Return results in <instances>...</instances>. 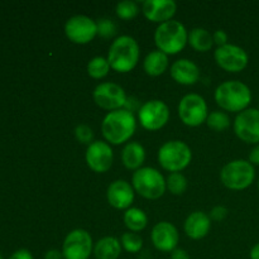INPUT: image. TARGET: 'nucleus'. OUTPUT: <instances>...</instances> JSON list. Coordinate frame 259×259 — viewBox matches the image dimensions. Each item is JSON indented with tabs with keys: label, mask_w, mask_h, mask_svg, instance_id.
I'll return each mask as SVG.
<instances>
[{
	"label": "nucleus",
	"mask_w": 259,
	"mask_h": 259,
	"mask_svg": "<svg viewBox=\"0 0 259 259\" xmlns=\"http://www.w3.org/2000/svg\"><path fill=\"white\" fill-rule=\"evenodd\" d=\"M137 128V121L133 113L126 109L110 111L106 114L101 124L104 138L110 144H123L133 137Z\"/></svg>",
	"instance_id": "nucleus-1"
},
{
	"label": "nucleus",
	"mask_w": 259,
	"mask_h": 259,
	"mask_svg": "<svg viewBox=\"0 0 259 259\" xmlns=\"http://www.w3.org/2000/svg\"><path fill=\"white\" fill-rule=\"evenodd\" d=\"M139 60V46L131 35H120L113 40L108 52L110 68L120 73L131 72Z\"/></svg>",
	"instance_id": "nucleus-2"
},
{
	"label": "nucleus",
	"mask_w": 259,
	"mask_h": 259,
	"mask_svg": "<svg viewBox=\"0 0 259 259\" xmlns=\"http://www.w3.org/2000/svg\"><path fill=\"white\" fill-rule=\"evenodd\" d=\"M215 101L224 110L242 113L252 101V91L242 81H225L215 90Z\"/></svg>",
	"instance_id": "nucleus-3"
},
{
	"label": "nucleus",
	"mask_w": 259,
	"mask_h": 259,
	"mask_svg": "<svg viewBox=\"0 0 259 259\" xmlns=\"http://www.w3.org/2000/svg\"><path fill=\"white\" fill-rule=\"evenodd\" d=\"M157 48L166 55H176L181 52L189 42V33L179 20H168L158 25L154 33Z\"/></svg>",
	"instance_id": "nucleus-4"
},
{
	"label": "nucleus",
	"mask_w": 259,
	"mask_h": 259,
	"mask_svg": "<svg viewBox=\"0 0 259 259\" xmlns=\"http://www.w3.org/2000/svg\"><path fill=\"white\" fill-rule=\"evenodd\" d=\"M133 189L142 197L148 200H157L163 196L166 191V180L159 171L152 167H142L137 169L132 177Z\"/></svg>",
	"instance_id": "nucleus-5"
},
{
	"label": "nucleus",
	"mask_w": 259,
	"mask_h": 259,
	"mask_svg": "<svg viewBox=\"0 0 259 259\" xmlns=\"http://www.w3.org/2000/svg\"><path fill=\"white\" fill-rule=\"evenodd\" d=\"M255 179L254 166L245 159H235L223 167L220 180L229 190L240 191L253 184Z\"/></svg>",
	"instance_id": "nucleus-6"
},
{
	"label": "nucleus",
	"mask_w": 259,
	"mask_h": 259,
	"mask_svg": "<svg viewBox=\"0 0 259 259\" xmlns=\"http://www.w3.org/2000/svg\"><path fill=\"white\" fill-rule=\"evenodd\" d=\"M192 159V152L185 142H166L158 151V163L166 171L180 172L186 168Z\"/></svg>",
	"instance_id": "nucleus-7"
},
{
	"label": "nucleus",
	"mask_w": 259,
	"mask_h": 259,
	"mask_svg": "<svg viewBox=\"0 0 259 259\" xmlns=\"http://www.w3.org/2000/svg\"><path fill=\"white\" fill-rule=\"evenodd\" d=\"M179 115L182 123L187 126H199L206 123L209 116L206 101L197 94L184 96L179 104Z\"/></svg>",
	"instance_id": "nucleus-8"
},
{
	"label": "nucleus",
	"mask_w": 259,
	"mask_h": 259,
	"mask_svg": "<svg viewBox=\"0 0 259 259\" xmlns=\"http://www.w3.org/2000/svg\"><path fill=\"white\" fill-rule=\"evenodd\" d=\"M93 238L86 230L75 229L62 244L63 259H89L93 253Z\"/></svg>",
	"instance_id": "nucleus-9"
},
{
	"label": "nucleus",
	"mask_w": 259,
	"mask_h": 259,
	"mask_svg": "<svg viewBox=\"0 0 259 259\" xmlns=\"http://www.w3.org/2000/svg\"><path fill=\"white\" fill-rule=\"evenodd\" d=\"M65 33L72 43L86 45L98 35V25L86 15H75L66 22Z\"/></svg>",
	"instance_id": "nucleus-10"
},
{
	"label": "nucleus",
	"mask_w": 259,
	"mask_h": 259,
	"mask_svg": "<svg viewBox=\"0 0 259 259\" xmlns=\"http://www.w3.org/2000/svg\"><path fill=\"white\" fill-rule=\"evenodd\" d=\"M141 125L147 131H158L163 128L169 119L168 106L161 100H151L141 106L138 110Z\"/></svg>",
	"instance_id": "nucleus-11"
},
{
	"label": "nucleus",
	"mask_w": 259,
	"mask_h": 259,
	"mask_svg": "<svg viewBox=\"0 0 259 259\" xmlns=\"http://www.w3.org/2000/svg\"><path fill=\"white\" fill-rule=\"evenodd\" d=\"M93 96L96 105L110 111L123 109L128 100L124 89L114 82H103L98 85L94 90Z\"/></svg>",
	"instance_id": "nucleus-12"
},
{
	"label": "nucleus",
	"mask_w": 259,
	"mask_h": 259,
	"mask_svg": "<svg viewBox=\"0 0 259 259\" xmlns=\"http://www.w3.org/2000/svg\"><path fill=\"white\" fill-rule=\"evenodd\" d=\"M214 57L219 67L228 72H240L248 65L247 52L242 47L235 45H225L218 47L214 53Z\"/></svg>",
	"instance_id": "nucleus-13"
},
{
	"label": "nucleus",
	"mask_w": 259,
	"mask_h": 259,
	"mask_svg": "<svg viewBox=\"0 0 259 259\" xmlns=\"http://www.w3.org/2000/svg\"><path fill=\"white\" fill-rule=\"evenodd\" d=\"M234 132L245 143L259 144V109H247L237 115Z\"/></svg>",
	"instance_id": "nucleus-14"
},
{
	"label": "nucleus",
	"mask_w": 259,
	"mask_h": 259,
	"mask_svg": "<svg viewBox=\"0 0 259 259\" xmlns=\"http://www.w3.org/2000/svg\"><path fill=\"white\" fill-rule=\"evenodd\" d=\"M85 158L90 169L96 174H104L110 169L114 161V153L108 143L95 141L86 149Z\"/></svg>",
	"instance_id": "nucleus-15"
},
{
	"label": "nucleus",
	"mask_w": 259,
	"mask_h": 259,
	"mask_svg": "<svg viewBox=\"0 0 259 259\" xmlns=\"http://www.w3.org/2000/svg\"><path fill=\"white\" fill-rule=\"evenodd\" d=\"M151 239L156 249L161 252H174L179 244V230L168 222H161L154 225Z\"/></svg>",
	"instance_id": "nucleus-16"
},
{
	"label": "nucleus",
	"mask_w": 259,
	"mask_h": 259,
	"mask_svg": "<svg viewBox=\"0 0 259 259\" xmlns=\"http://www.w3.org/2000/svg\"><path fill=\"white\" fill-rule=\"evenodd\" d=\"M176 10L177 5L174 0H146L142 5L144 17L159 24L172 20Z\"/></svg>",
	"instance_id": "nucleus-17"
},
{
	"label": "nucleus",
	"mask_w": 259,
	"mask_h": 259,
	"mask_svg": "<svg viewBox=\"0 0 259 259\" xmlns=\"http://www.w3.org/2000/svg\"><path fill=\"white\" fill-rule=\"evenodd\" d=\"M106 197L109 204L115 209L128 210L134 201V189L124 180H116L108 187Z\"/></svg>",
	"instance_id": "nucleus-18"
},
{
	"label": "nucleus",
	"mask_w": 259,
	"mask_h": 259,
	"mask_svg": "<svg viewBox=\"0 0 259 259\" xmlns=\"http://www.w3.org/2000/svg\"><path fill=\"white\" fill-rule=\"evenodd\" d=\"M171 77L181 85H194L200 78V70L196 63L182 58L171 66Z\"/></svg>",
	"instance_id": "nucleus-19"
},
{
	"label": "nucleus",
	"mask_w": 259,
	"mask_h": 259,
	"mask_svg": "<svg viewBox=\"0 0 259 259\" xmlns=\"http://www.w3.org/2000/svg\"><path fill=\"white\" fill-rule=\"evenodd\" d=\"M211 227V219L202 211H195L187 217L185 222V233L189 238L195 240L206 237Z\"/></svg>",
	"instance_id": "nucleus-20"
},
{
	"label": "nucleus",
	"mask_w": 259,
	"mask_h": 259,
	"mask_svg": "<svg viewBox=\"0 0 259 259\" xmlns=\"http://www.w3.org/2000/svg\"><path fill=\"white\" fill-rule=\"evenodd\" d=\"M144 159H146V151H144L143 146L137 142L128 143L121 152V161L128 169L137 171V169L142 168Z\"/></svg>",
	"instance_id": "nucleus-21"
},
{
	"label": "nucleus",
	"mask_w": 259,
	"mask_h": 259,
	"mask_svg": "<svg viewBox=\"0 0 259 259\" xmlns=\"http://www.w3.org/2000/svg\"><path fill=\"white\" fill-rule=\"evenodd\" d=\"M167 67H168V57L166 53L158 50L148 53L143 61V68L146 73L153 77L161 76L162 73L166 72Z\"/></svg>",
	"instance_id": "nucleus-22"
},
{
	"label": "nucleus",
	"mask_w": 259,
	"mask_h": 259,
	"mask_svg": "<svg viewBox=\"0 0 259 259\" xmlns=\"http://www.w3.org/2000/svg\"><path fill=\"white\" fill-rule=\"evenodd\" d=\"M121 253V244L114 237H104L94 247L96 259H118Z\"/></svg>",
	"instance_id": "nucleus-23"
},
{
	"label": "nucleus",
	"mask_w": 259,
	"mask_h": 259,
	"mask_svg": "<svg viewBox=\"0 0 259 259\" xmlns=\"http://www.w3.org/2000/svg\"><path fill=\"white\" fill-rule=\"evenodd\" d=\"M189 43L197 52H207L214 45V38L209 30L204 28H194L189 33Z\"/></svg>",
	"instance_id": "nucleus-24"
},
{
	"label": "nucleus",
	"mask_w": 259,
	"mask_h": 259,
	"mask_svg": "<svg viewBox=\"0 0 259 259\" xmlns=\"http://www.w3.org/2000/svg\"><path fill=\"white\" fill-rule=\"evenodd\" d=\"M124 223H125V227L131 232L137 233L141 232L147 227L148 218H147L146 212L143 210L138 209V207H131L124 214Z\"/></svg>",
	"instance_id": "nucleus-25"
},
{
	"label": "nucleus",
	"mask_w": 259,
	"mask_h": 259,
	"mask_svg": "<svg viewBox=\"0 0 259 259\" xmlns=\"http://www.w3.org/2000/svg\"><path fill=\"white\" fill-rule=\"evenodd\" d=\"M110 71V65L108 62V58H104L98 56L94 57L88 65V73L93 78H104Z\"/></svg>",
	"instance_id": "nucleus-26"
},
{
	"label": "nucleus",
	"mask_w": 259,
	"mask_h": 259,
	"mask_svg": "<svg viewBox=\"0 0 259 259\" xmlns=\"http://www.w3.org/2000/svg\"><path fill=\"white\" fill-rule=\"evenodd\" d=\"M206 124L211 131L224 132L230 126V118L224 111H212L207 116Z\"/></svg>",
	"instance_id": "nucleus-27"
},
{
	"label": "nucleus",
	"mask_w": 259,
	"mask_h": 259,
	"mask_svg": "<svg viewBox=\"0 0 259 259\" xmlns=\"http://www.w3.org/2000/svg\"><path fill=\"white\" fill-rule=\"evenodd\" d=\"M166 187L171 194L182 195L187 190V180L180 172H174L166 180Z\"/></svg>",
	"instance_id": "nucleus-28"
},
{
	"label": "nucleus",
	"mask_w": 259,
	"mask_h": 259,
	"mask_svg": "<svg viewBox=\"0 0 259 259\" xmlns=\"http://www.w3.org/2000/svg\"><path fill=\"white\" fill-rule=\"evenodd\" d=\"M115 12L116 15H118L120 19L131 20L138 15L139 7L136 2H133V0H124V2H120L116 4Z\"/></svg>",
	"instance_id": "nucleus-29"
},
{
	"label": "nucleus",
	"mask_w": 259,
	"mask_h": 259,
	"mask_svg": "<svg viewBox=\"0 0 259 259\" xmlns=\"http://www.w3.org/2000/svg\"><path fill=\"white\" fill-rule=\"evenodd\" d=\"M120 244L128 253H138L143 247V239L137 233L128 232L121 235Z\"/></svg>",
	"instance_id": "nucleus-30"
},
{
	"label": "nucleus",
	"mask_w": 259,
	"mask_h": 259,
	"mask_svg": "<svg viewBox=\"0 0 259 259\" xmlns=\"http://www.w3.org/2000/svg\"><path fill=\"white\" fill-rule=\"evenodd\" d=\"M98 25V34L103 38H111L115 35L116 33V25L114 22L108 18H103L96 22Z\"/></svg>",
	"instance_id": "nucleus-31"
},
{
	"label": "nucleus",
	"mask_w": 259,
	"mask_h": 259,
	"mask_svg": "<svg viewBox=\"0 0 259 259\" xmlns=\"http://www.w3.org/2000/svg\"><path fill=\"white\" fill-rule=\"evenodd\" d=\"M75 137L80 143L88 144V147L90 146L94 142V132L90 126L85 125V124H81L77 125L75 129Z\"/></svg>",
	"instance_id": "nucleus-32"
},
{
	"label": "nucleus",
	"mask_w": 259,
	"mask_h": 259,
	"mask_svg": "<svg viewBox=\"0 0 259 259\" xmlns=\"http://www.w3.org/2000/svg\"><path fill=\"white\" fill-rule=\"evenodd\" d=\"M228 215V209L225 206H222V205H219V206H215L212 207V210L210 211V219L215 220V222H222V220H224L225 218H227Z\"/></svg>",
	"instance_id": "nucleus-33"
},
{
	"label": "nucleus",
	"mask_w": 259,
	"mask_h": 259,
	"mask_svg": "<svg viewBox=\"0 0 259 259\" xmlns=\"http://www.w3.org/2000/svg\"><path fill=\"white\" fill-rule=\"evenodd\" d=\"M212 38H214V43H217L219 47L228 45L227 43L228 42V34L225 30H222V29L217 30V32L212 34Z\"/></svg>",
	"instance_id": "nucleus-34"
},
{
	"label": "nucleus",
	"mask_w": 259,
	"mask_h": 259,
	"mask_svg": "<svg viewBox=\"0 0 259 259\" xmlns=\"http://www.w3.org/2000/svg\"><path fill=\"white\" fill-rule=\"evenodd\" d=\"M9 259H33L32 253L27 249H19L14 253Z\"/></svg>",
	"instance_id": "nucleus-35"
},
{
	"label": "nucleus",
	"mask_w": 259,
	"mask_h": 259,
	"mask_svg": "<svg viewBox=\"0 0 259 259\" xmlns=\"http://www.w3.org/2000/svg\"><path fill=\"white\" fill-rule=\"evenodd\" d=\"M171 259H190V255L185 249L176 248L174 252H171Z\"/></svg>",
	"instance_id": "nucleus-36"
},
{
	"label": "nucleus",
	"mask_w": 259,
	"mask_h": 259,
	"mask_svg": "<svg viewBox=\"0 0 259 259\" xmlns=\"http://www.w3.org/2000/svg\"><path fill=\"white\" fill-rule=\"evenodd\" d=\"M249 162L252 164H257V166H259V144H257V146L250 151Z\"/></svg>",
	"instance_id": "nucleus-37"
},
{
	"label": "nucleus",
	"mask_w": 259,
	"mask_h": 259,
	"mask_svg": "<svg viewBox=\"0 0 259 259\" xmlns=\"http://www.w3.org/2000/svg\"><path fill=\"white\" fill-rule=\"evenodd\" d=\"M45 259H63V254L62 252H60V250L52 249V250H48V252L46 253Z\"/></svg>",
	"instance_id": "nucleus-38"
},
{
	"label": "nucleus",
	"mask_w": 259,
	"mask_h": 259,
	"mask_svg": "<svg viewBox=\"0 0 259 259\" xmlns=\"http://www.w3.org/2000/svg\"><path fill=\"white\" fill-rule=\"evenodd\" d=\"M249 257L250 259H259V243H257V244L250 249Z\"/></svg>",
	"instance_id": "nucleus-39"
},
{
	"label": "nucleus",
	"mask_w": 259,
	"mask_h": 259,
	"mask_svg": "<svg viewBox=\"0 0 259 259\" xmlns=\"http://www.w3.org/2000/svg\"><path fill=\"white\" fill-rule=\"evenodd\" d=\"M0 259H3V257H2V254H0Z\"/></svg>",
	"instance_id": "nucleus-40"
},
{
	"label": "nucleus",
	"mask_w": 259,
	"mask_h": 259,
	"mask_svg": "<svg viewBox=\"0 0 259 259\" xmlns=\"http://www.w3.org/2000/svg\"><path fill=\"white\" fill-rule=\"evenodd\" d=\"M258 189H259V182H258Z\"/></svg>",
	"instance_id": "nucleus-41"
}]
</instances>
